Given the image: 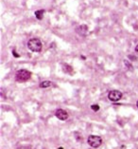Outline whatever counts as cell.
<instances>
[{"label":"cell","instance_id":"cell-1","mask_svg":"<svg viewBox=\"0 0 138 149\" xmlns=\"http://www.w3.org/2000/svg\"><path fill=\"white\" fill-rule=\"evenodd\" d=\"M31 77V72L27 69H20L15 74V80L19 83H25Z\"/></svg>","mask_w":138,"mask_h":149},{"label":"cell","instance_id":"cell-2","mask_svg":"<svg viewBox=\"0 0 138 149\" xmlns=\"http://www.w3.org/2000/svg\"><path fill=\"white\" fill-rule=\"evenodd\" d=\"M28 47L33 52H40L42 51V42L38 38H32L28 42Z\"/></svg>","mask_w":138,"mask_h":149},{"label":"cell","instance_id":"cell-3","mask_svg":"<svg viewBox=\"0 0 138 149\" xmlns=\"http://www.w3.org/2000/svg\"><path fill=\"white\" fill-rule=\"evenodd\" d=\"M87 142L88 144L93 147V148H98L101 145L102 143V139L99 137V136H97V135H90L87 139Z\"/></svg>","mask_w":138,"mask_h":149},{"label":"cell","instance_id":"cell-4","mask_svg":"<svg viewBox=\"0 0 138 149\" xmlns=\"http://www.w3.org/2000/svg\"><path fill=\"white\" fill-rule=\"evenodd\" d=\"M122 98V93L119 90H112L108 94V99L112 102H117Z\"/></svg>","mask_w":138,"mask_h":149},{"label":"cell","instance_id":"cell-5","mask_svg":"<svg viewBox=\"0 0 138 149\" xmlns=\"http://www.w3.org/2000/svg\"><path fill=\"white\" fill-rule=\"evenodd\" d=\"M56 117L61 121H65L68 119V113L63 109H58L55 113Z\"/></svg>","mask_w":138,"mask_h":149},{"label":"cell","instance_id":"cell-6","mask_svg":"<svg viewBox=\"0 0 138 149\" xmlns=\"http://www.w3.org/2000/svg\"><path fill=\"white\" fill-rule=\"evenodd\" d=\"M76 31H77V32L80 35L85 36L86 33H87V31H88V28H87V26H85V25H81V26H80V27H78L76 29Z\"/></svg>","mask_w":138,"mask_h":149},{"label":"cell","instance_id":"cell-7","mask_svg":"<svg viewBox=\"0 0 138 149\" xmlns=\"http://www.w3.org/2000/svg\"><path fill=\"white\" fill-rule=\"evenodd\" d=\"M52 86V82H50V81H44V82H42V83L40 84V87H42V88L49 87V86Z\"/></svg>","mask_w":138,"mask_h":149},{"label":"cell","instance_id":"cell-8","mask_svg":"<svg viewBox=\"0 0 138 149\" xmlns=\"http://www.w3.org/2000/svg\"><path fill=\"white\" fill-rule=\"evenodd\" d=\"M44 11L43 10H40V11H36L35 12V16L37 17V19H39V20H41L42 18H43V15H44Z\"/></svg>","mask_w":138,"mask_h":149},{"label":"cell","instance_id":"cell-9","mask_svg":"<svg viewBox=\"0 0 138 149\" xmlns=\"http://www.w3.org/2000/svg\"><path fill=\"white\" fill-rule=\"evenodd\" d=\"M63 71H65L67 73H70L72 71V67L68 65H63Z\"/></svg>","mask_w":138,"mask_h":149},{"label":"cell","instance_id":"cell-10","mask_svg":"<svg viewBox=\"0 0 138 149\" xmlns=\"http://www.w3.org/2000/svg\"><path fill=\"white\" fill-rule=\"evenodd\" d=\"M91 108L93 109L94 111H98V110H99V106H98V105H92V106H91Z\"/></svg>","mask_w":138,"mask_h":149},{"label":"cell","instance_id":"cell-11","mask_svg":"<svg viewBox=\"0 0 138 149\" xmlns=\"http://www.w3.org/2000/svg\"><path fill=\"white\" fill-rule=\"evenodd\" d=\"M12 53H13V55H14L15 57H19V55L16 53V51H12Z\"/></svg>","mask_w":138,"mask_h":149},{"label":"cell","instance_id":"cell-12","mask_svg":"<svg viewBox=\"0 0 138 149\" xmlns=\"http://www.w3.org/2000/svg\"><path fill=\"white\" fill-rule=\"evenodd\" d=\"M135 52H136V53L138 54V45H137V46L135 47Z\"/></svg>","mask_w":138,"mask_h":149},{"label":"cell","instance_id":"cell-13","mask_svg":"<svg viewBox=\"0 0 138 149\" xmlns=\"http://www.w3.org/2000/svg\"><path fill=\"white\" fill-rule=\"evenodd\" d=\"M136 106H137V107H138V101H137V103H136Z\"/></svg>","mask_w":138,"mask_h":149},{"label":"cell","instance_id":"cell-14","mask_svg":"<svg viewBox=\"0 0 138 149\" xmlns=\"http://www.w3.org/2000/svg\"><path fill=\"white\" fill-rule=\"evenodd\" d=\"M59 149H63V148H62V147H60V148H59Z\"/></svg>","mask_w":138,"mask_h":149}]
</instances>
